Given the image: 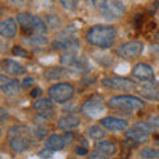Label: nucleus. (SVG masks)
<instances>
[{"label":"nucleus","mask_w":159,"mask_h":159,"mask_svg":"<svg viewBox=\"0 0 159 159\" xmlns=\"http://www.w3.org/2000/svg\"><path fill=\"white\" fill-rule=\"evenodd\" d=\"M117 37L116 28L111 25H94L86 32V40L94 47L107 49L110 48Z\"/></svg>","instance_id":"f257e3e1"},{"label":"nucleus","mask_w":159,"mask_h":159,"mask_svg":"<svg viewBox=\"0 0 159 159\" xmlns=\"http://www.w3.org/2000/svg\"><path fill=\"white\" fill-rule=\"evenodd\" d=\"M134 129H137V130L145 133V134H151L157 131V127L151 125L150 122H135L134 123Z\"/></svg>","instance_id":"bb28decb"},{"label":"nucleus","mask_w":159,"mask_h":159,"mask_svg":"<svg viewBox=\"0 0 159 159\" xmlns=\"http://www.w3.org/2000/svg\"><path fill=\"white\" fill-rule=\"evenodd\" d=\"M125 135L127 139H131V141H134L135 143H146L148 141V134H145V133H142V131H139L137 130V129H127L126 133H125Z\"/></svg>","instance_id":"a211bd4d"},{"label":"nucleus","mask_w":159,"mask_h":159,"mask_svg":"<svg viewBox=\"0 0 159 159\" xmlns=\"http://www.w3.org/2000/svg\"><path fill=\"white\" fill-rule=\"evenodd\" d=\"M94 151H98V152L103 154V155L110 157V155H113V154L117 151V147H116V145H114L113 142H110V141H102V142H98L97 145H96V148H94Z\"/></svg>","instance_id":"6ab92c4d"},{"label":"nucleus","mask_w":159,"mask_h":159,"mask_svg":"<svg viewBox=\"0 0 159 159\" xmlns=\"http://www.w3.org/2000/svg\"><path fill=\"white\" fill-rule=\"evenodd\" d=\"M53 101L51 98H40L33 102V109L40 114H48L53 110Z\"/></svg>","instance_id":"f3484780"},{"label":"nucleus","mask_w":159,"mask_h":159,"mask_svg":"<svg viewBox=\"0 0 159 159\" xmlns=\"http://www.w3.org/2000/svg\"><path fill=\"white\" fill-rule=\"evenodd\" d=\"M80 118H77L76 116H65L62 118L58 119V123L57 126L60 130H65V131H69V130H73L80 126Z\"/></svg>","instance_id":"2eb2a0df"},{"label":"nucleus","mask_w":159,"mask_h":159,"mask_svg":"<svg viewBox=\"0 0 159 159\" xmlns=\"http://www.w3.org/2000/svg\"><path fill=\"white\" fill-rule=\"evenodd\" d=\"M39 157H40V158H43V159H49V158H52V157H53V151H52V150H49V148H47V150L40 151V152H39Z\"/></svg>","instance_id":"f704fd0d"},{"label":"nucleus","mask_w":159,"mask_h":159,"mask_svg":"<svg viewBox=\"0 0 159 159\" xmlns=\"http://www.w3.org/2000/svg\"><path fill=\"white\" fill-rule=\"evenodd\" d=\"M139 96H142L143 98L148 99V101H159V90H157L155 88L152 89H141L138 90Z\"/></svg>","instance_id":"393cba45"},{"label":"nucleus","mask_w":159,"mask_h":159,"mask_svg":"<svg viewBox=\"0 0 159 159\" xmlns=\"http://www.w3.org/2000/svg\"><path fill=\"white\" fill-rule=\"evenodd\" d=\"M148 122L155 126L157 129H159V117H150L148 118Z\"/></svg>","instance_id":"a19ab883"},{"label":"nucleus","mask_w":159,"mask_h":159,"mask_svg":"<svg viewBox=\"0 0 159 159\" xmlns=\"http://www.w3.org/2000/svg\"><path fill=\"white\" fill-rule=\"evenodd\" d=\"M99 12H101L102 17L109 20V21H113V20H117L125 13V6L121 2H101L99 3Z\"/></svg>","instance_id":"39448f33"},{"label":"nucleus","mask_w":159,"mask_h":159,"mask_svg":"<svg viewBox=\"0 0 159 159\" xmlns=\"http://www.w3.org/2000/svg\"><path fill=\"white\" fill-rule=\"evenodd\" d=\"M69 69H65V68H51L48 69L45 72V78L47 80H60L64 76H66Z\"/></svg>","instance_id":"5701e85b"},{"label":"nucleus","mask_w":159,"mask_h":159,"mask_svg":"<svg viewBox=\"0 0 159 159\" xmlns=\"http://www.w3.org/2000/svg\"><path fill=\"white\" fill-rule=\"evenodd\" d=\"M76 154H78V155H86L88 154V147L85 146H77L76 147Z\"/></svg>","instance_id":"4c0bfd02"},{"label":"nucleus","mask_w":159,"mask_h":159,"mask_svg":"<svg viewBox=\"0 0 159 159\" xmlns=\"http://www.w3.org/2000/svg\"><path fill=\"white\" fill-rule=\"evenodd\" d=\"M47 24L52 29H58L61 27V20L57 15H47Z\"/></svg>","instance_id":"c85d7f7f"},{"label":"nucleus","mask_w":159,"mask_h":159,"mask_svg":"<svg viewBox=\"0 0 159 159\" xmlns=\"http://www.w3.org/2000/svg\"><path fill=\"white\" fill-rule=\"evenodd\" d=\"M33 84H34V80L32 77H25L21 82V88L23 89H29V88H32Z\"/></svg>","instance_id":"72a5a7b5"},{"label":"nucleus","mask_w":159,"mask_h":159,"mask_svg":"<svg viewBox=\"0 0 159 159\" xmlns=\"http://www.w3.org/2000/svg\"><path fill=\"white\" fill-rule=\"evenodd\" d=\"M89 159H107V155H103V154L98 152V151H94L93 154L89 155Z\"/></svg>","instance_id":"e433bc0d"},{"label":"nucleus","mask_w":159,"mask_h":159,"mask_svg":"<svg viewBox=\"0 0 159 159\" xmlns=\"http://www.w3.org/2000/svg\"><path fill=\"white\" fill-rule=\"evenodd\" d=\"M31 27L33 28L34 34H45L47 33V24L44 23L43 19L39 17V16H33Z\"/></svg>","instance_id":"b1692460"},{"label":"nucleus","mask_w":159,"mask_h":159,"mask_svg":"<svg viewBox=\"0 0 159 159\" xmlns=\"http://www.w3.org/2000/svg\"><path fill=\"white\" fill-rule=\"evenodd\" d=\"M17 32V25H16V20L13 19H7L4 21L0 23V34L3 37L12 39Z\"/></svg>","instance_id":"4468645a"},{"label":"nucleus","mask_w":159,"mask_h":159,"mask_svg":"<svg viewBox=\"0 0 159 159\" xmlns=\"http://www.w3.org/2000/svg\"><path fill=\"white\" fill-rule=\"evenodd\" d=\"M29 135H32V130L27 126H21V125H16L8 129L7 131V137L8 139H13V138H28Z\"/></svg>","instance_id":"dca6fc26"},{"label":"nucleus","mask_w":159,"mask_h":159,"mask_svg":"<svg viewBox=\"0 0 159 159\" xmlns=\"http://www.w3.org/2000/svg\"><path fill=\"white\" fill-rule=\"evenodd\" d=\"M12 53L15 54V56H19V57H27L28 56V52L21 47H13Z\"/></svg>","instance_id":"473e14b6"},{"label":"nucleus","mask_w":159,"mask_h":159,"mask_svg":"<svg viewBox=\"0 0 159 159\" xmlns=\"http://www.w3.org/2000/svg\"><path fill=\"white\" fill-rule=\"evenodd\" d=\"M61 64L66 68H70V70L76 73H86L90 70L86 57L78 56L76 53H64L61 56Z\"/></svg>","instance_id":"7ed1b4c3"},{"label":"nucleus","mask_w":159,"mask_h":159,"mask_svg":"<svg viewBox=\"0 0 159 159\" xmlns=\"http://www.w3.org/2000/svg\"><path fill=\"white\" fill-rule=\"evenodd\" d=\"M40 93H41V90H40V89H33V90L31 92V97H37Z\"/></svg>","instance_id":"c03bdc74"},{"label":"nucleus","mask_w":159,"mask_h":159,"mask_svg":"<svg viewBox=\"0 0 159 159\" xmlns=\"http://www.w3.org/2000/svg\"><path fill=\"white\" fill-rule=\"evenodd\" d=\"M93 82H94L93 77H86V78H84V81L81 84H82V85H89V84H93Z\"/></svg>","instance_id":"37998d69"},{"label":"nucleus","mask_w":159,"mask_h":159,"mask_svg":"<svg viewBox=\"0 0 159 159\" xmlns=\"http://www.w3.org/2000/svg\"><path fill=\"white\" fill-rule=\"evenodd\" d=\"M74 94L73 85L68 82H60L54 84L53 86L49 88V98L57 103H64L69 101Z\"/></svg>","instance_id":"20e7f679"},{"label":"nucleus","mask_w":159,"mask_h":159,"mask_svg":"<svg viewBox=\"0 0 159 159\" xmlns=\"http://www.w3.org/2000/svg\"><path fill=\"white\" fill-rule=\"evenodd\" d=\"M141 155L147 159H157L159 158V150H155V148H151V147H145L142 148Z\"/></svg>","instance_id":"c756f323"},{"label":"nucleus","mask_w":159,"mask_h":159,"mask_svg":"<svg viewBox=\"0 0 159 159\" xmlns=\"http://www.w3.org/2000/svg\"><path fill=\"white\" fill-rule=\"evenodd\" d=\"M109 106L117 110L125 111L127 114H130V111H135V110H141L145 107L142 99H139L138 97L134 96H129V94H123V96H114L110 98L109 101Z\"/></svg>","instance_id":"f03ea898"},{"label":"nucleus","mask_w":159,"mask_h":159,"mask_svg":"<svg viewBox=\"0 0 159 159\" xmlns=\"http://www.w3.org/2000/svg\"><path fill=\"white\" fill-rule=\"evenodd\" d=\"M52 45L57 51H64L65 53H76L80 48V41L68 33H61L53 40Z\"/></svg>","instance_id":"423d86ee"},{"label":"nucleus","mask_w":159,"mask_h":159,"mask_svg":"<svg viewBox=\"0 0 159 159\" xmlns=\"http://www.w3.org/2000/svg\"><path fill=\"white\" fill-rule=\"evenodd\" d=\"M7 117H8L7 110L6 109H2V110H0V122H4L7 119Z\"/></svg>","instance_id":"79ce46f5"},{"label":"nucleus","mask_w":159,"mask_h":159,"mask_svg":"<svg viewBox=\"0 0 159 159\" xmlns=\"http://www.w3.org/2000/svg\"><path fill=\"white\" fill-rule=\"evenodd\" d=\"M133 23H134V25H135V28H141L142 23H143V16H142V15H135Z\"/></svg>","instance_id":"c9c22d12"},{"label":"nucleus","mask_w":159,"mask_h":159,"mask_svg":"<svg viewBox=\"0 0 159 159\" xmlns=\"http://www.w3.org/2000/svg\"><path fill=\"white\" fill-rule=\"evenodd\" d=\"M88 135L92 139H94V141H99V139H103V138H105L106 133H105V130H103L102 127L94 125V126H92V127H89Z\"/></svg>","instance_id":"a878e982"},{"label":"nucleus","mask_w":159,"mask_h":159,"mask_svg":"<svg viewBox=\"0 0 159 159\" xmlns=\"http://www.w3.org/2000/svg\"><path fill=\"white\" fill-rule=\"evenodd\" d=\"M101 126H103L106 130L110 131H121L127 129V121L118 117H106L101 119Z\"/></svg>","instance_id":"f8f14e48"},{"label":"nucleus","mask_w":159,"mask_h":159,"mask_svg":"<svg viewBox=\"0 0 159 159\" xmlns=\"http://www.w3.org/2000/svg\"><path fill=\"white\" fill-rule=\"evenodd\" d=\"M73 138H74V134L73 133H64L62 135H57V134H52L49 135L45 141V147L49 148L52 151H58V150H62L64 147L69 143L73 142Z\"/></svg>","instance_id":"6e6552de"},{"label":"nucleus","mask_w":159,"mask_h":159,"mask_svg":"<svg viewBox=\"0 0 159 159\" xmlns=\"http://www.w3.org/2000/svg\"><path fill=\"white\" fill-rule=\"evenodd\" d=\"M9 147L16 152H23L29 147V139L28 138H13L9 139Z\"/></svg>","instance_id":"aec40b11"},{"label":"nucleus","mask_w":159,"mask_h":159,"mask_svg":"<svg viewBox=\"0 0 159 159\" xmlns=\"http://www.w3.org/2000/svg\"><path fill=\"white\" fill-rule=\"evenodd\" d=\"M48 134V129L45 126H43V125H37L36 127L32 130V135L33 137H36L37 139H41L44 138Z\"/></svg>","instance_id":"7c9ffc66"},{"label":"nucleus","mask_w":159,"mask_h":159,"mask_svg":"<svg viewBox=\"0 0 159 159\" xmlns=\"http://www.w3.org/2000/svg\"><path fill=\"white\" fill-rule=\"evenodd\" d=\"M143 51V44L141 41H129L117 48V54L125 60L137 58Z\"/></svg>","instance_id":"1a4fd4ad"},{"label":"nucleus","mask_w":159,"mask_h":159,"mask_svg":"<svg viewBox=\"0 0 159 159\" xmlns=\"http://www.w3.org/2000/svg\"><path fill=\"white\" fill-rule=\"evenodd\" d=\"M11 81L6 74H0V86H4V85H7V84Z\"/></svg>","instance_id":"ea45409f"},{"label":"nucleus","mask_w":159,"mask_h":159,"mask_svg":"<svg viewBox=\"0 0 159 159\" xmlns=\"http://www.w3.org/2000/svg\"><path fill=\"white\" fill-rule=\"evenodd\" d=\"M60 4L66 8V9H70V11H74V9H77V6H78V2H69V0H61Z\"/></svg>","instance_id":"2f4dec72"},{"label":"nucleus","mask_w":159,"mask_h":159,"mask_svg":"<svg viewBox=\"0 0 159 159\" xmlns=\"http://www.w3.org/2000/svg\"><path fill=\"white\" fill-rule=\"evenodd\" d=\"M150 52L152 54H155V56H159V43L150 45Z\"/></svg>","instance_id":"58836bf2"},{"label":"nucleus","mask_w":159,"mask_h":159,"mask_svg":"<svg viewBox=\"0 0 159 159\" xmlns=\"http://www.w3.org/2000/svg\"><path fill=\"white\" fill-rule=\"evenodd\" d=\"M102 85L109 89H114V90H125V92L135 90L137 89V82L125 77H107L102 80Z\"/></svg>","instance_id":"0eeeda50"},{"label":"nucleus","mask_w":159,"mask_h":159,"mask_svg":"<svg viewBox=\"0 0 159 159\" xmlns=\"http://www.w3.org/2000/svg\"><path fill=\"white\" fill-rule=\"evenodd\" d=\"M24 43L33 47H43L48 43V39L45 36H43V34H32V36H28L24 39Z\"/></svg>","instance_id":"4be33fe9"},{"label":"nucleus","mask_w":159,"mask_h":159,"mask_svg":"<svg viewBox=\"0 0 159 159\" xmlns=\"http://www.w3.org/2000/svg\"><path fill=\"white\" fill-rule=\"evenodd\" d=\"M2 69L6 73L11 74V76H21V74L25 73V69H24L19 62L13 61L11 58H4L2 62Z\"/></svg>","instance_id":"ddd939ff"},{"label":"nucleus","mask_w":159,"mask_h":159,"mask_svg":"<svg viewBox=\"0 0 159 159\" xmlns=\"http://www.w3.org/2000/svg\"><path fill=\"white\" fill-rule=\"evenodd\" d=\"M133 76L135 78H138L139 81H142V82H148V81H152L154 70H152V68L150 65H147V64L139 62L133 69Z\"/></svg>","instance_id":"9b49d317"},{"label":"nucleus","mask_w":159,"mask_h":159,"mask_svg":"<svg viewBox=\"0 0 159 159\" xmlns=\"http://www.w3.org/2000/svg\"><path fill=\"white\" fill-rule=\"evenodd\" d=\"M32 19H33V15H31V13H19L17 17H16L17 23L21 24V28H24V27L32 28V27H31V25H32ZM32 29H33V28H32Z\"/></svg>","instance_id":"cd10ccee"},{"label":"nucleus","mask_w":159,"mask_h":159,"mask_svg":"<svg viewBox=\"0 0 159 159\" xmlns=\"http://www.w3.org/2000/svg\"><path fill=\"white\" fill-rule=\"evenodd\" d=\"M103 110H105L103 102L101 99H96V98L89 99L81 106V113L89 117H97L101 113H103Z\"/></svg>","instance_id":"9d476101"},{"label":"nucleus","mask_w":159,"mask_h":159,"mask_svg":"<svg viewBox=\"0 0 159 159\" xmlns=\"http://www.w3.org/2000/svg\"><path fill=\"white\" fill-rule=\"evenodd\" d=\"M2 92L6 94V96H16L20 92V82L17 80H11L7 85L2 86Z\"/></svg>","instance_id":"412c9836"},{"label":"nucleus","mask_w":159,"mask_h":159,"mask_svg":"<svg viewBox=\"0 0 159 159\" xmlns=\"http://www.w3.org/2000/svg\"><path fill=\"white\" fill-rule=\"evenodd\" d=\"M155 39H158V40H159V31L155 33Z\"/></svg>","instance_id":"a18cd8bd"}]
</instances>
